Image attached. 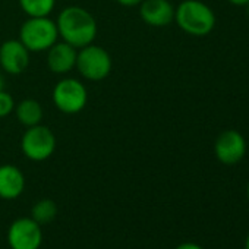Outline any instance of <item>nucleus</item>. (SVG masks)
<instances>
[{
    "label": "nucleus",
    "instance_id": "nucleus-1",
    "mask_svg": "<svg viewBox=\"0 0 249 249\" xmlns=\"http://www.w3.org/2000/svg\"><path fill=\"white\" fill-rule=\"evenodd\" d=\"M56 25L59 38L75 49H82L88 44H92L98 30L95 18L81 6L65 8L59 14Z\"/></svg>",
    "mask_w": 249,
    "mask_h": 249
},
{
    "label": "nucleus",
    "instance_id": "nucleus-2",
    "mask_svg": "<svg viewBox=\"0 0 249 249\" xmlns=\"http://www.w3.org/2000/svg\"><path fill=\"white\" fill-rule=\"evenodd\" d=\"M175 22L189 36L205 37L215 27V15L201 0H183L175 8Z\"/></svg>",
    "mask_w": 249,
    "mask_h": 249
},
{
    "label": "nucleus",
    "instance_id": "nucleus-3",
    "mask_svg": "<svg viewBox=\"0 0 249 249\" xmlns=\"http://www.w3.org/2000/svg\"><path fill=\"white\" fill-rule=\"evenodd\" d=\"M59 40L56 21L49 17H28L19 28V41L30 53L47 52Z\"/></svg>",
    "mask_w": 249,
    "mask_h": 249
},
{
    "label": "nucleus",
    "instance_id": "nucleus-4",
    "mask_svg": "<svg viewBox=\"0 0 249 249\" xmlns=\"http://www.w3.org/2000/svg\"><path fill=\"white\" fill-rule=\"evenodd\" d=\"M113 68L111 56L106 49L97 44H88L82 49H78L76 66L75 69L87 81H103L106 79Z\"/></svg>",
    "mask_w": 249,
    "mask_h": 249
},
{
    "label": "nucleus",
    "instance_id": "nucleus-5",
    "mask_svg": "<svg viewBox=\"0 0 249 249\" xmlns=\"http://www.w3.org/2000/svg\"><path fill=\"white\" fill-rule=\"evenodd\" d=\"M53 104L65 114H76L82 111L88 103L87 87L76 78H62L53 88Z\"/></svg>",
    "mask_w": 249,
    "mask_h": 249
},
{
    "label": "nucleus",
    "instance_id": "nucleus-6",
    "mask_svg": "<svg viewBox=\"0 0 249 249\" xmlns=\"http://www.w3.org/2000/svg\"><path fill=\"white\" fill-rule=\"evenodd\" d=\"M56 150V135L44 124L27 128L21 138V151L31 161H44Z\"/></svg>",
    "mask_w": 249,
    "mask_h": 249
},
{
    "label": "nucleus",
    "instance_id": "nucleus-7",
    "mask_svg": "<svg viewBox=\"0 0 249 249\" xmlns=\"http://www.w3.org/2000/svg\"><path fill=\"white\" fill-rule=\"evenodd\" d=\"M41 242V227L31 217L15 220L8 230V243L11 249H38Z\"/></svg>",
    "mask_w": 249,
    "mask_h": 249
},
{
    "label": "nucleus",
    "instance_id": "nucleus-8",
    "mask_svg": "<svg viewBox=\"0 0 249 249\" xmlns=\"http://www.w3.org/2000/svg\"><path fill=\"white\" fill-rule=\"evenodd\" d=\"M214 154L217 160L226 166L237 164L246 154V141L243 135L234 129L223 131L214 142Z\"/></svg>",
    "mask_w": 249,
    "mask_h": 249
},
{
    "label": "nucleus",
    "instance_id": "nucleus-9",
    "mask_svg": "<svg viewBox=\"0 0 249 249\" xmlns=\"http://www.w3.org/2000/svg\"><path fill=\"white\" fill-rule=\"evenodd\" d=\"M30 65V50L18 40H6L0 46V68L9 75H21Z\"/></svg>",
    "mask_w": 249,
    "mask_h": 249
},
{
    "label": "nucleus",
    "instance_id": "nucleus-10",
    "mask_svg": "<svg viewBox=\"0 0 249 249\" xmlns=\"http://www.w3.org/2000/svg\"><path fill=\"white\" fill-rule=\"evenodd\" d=\"M141 19L154 28H163L175 21V6L170 0H142L140 3Z\"/></svg>",
    "mask_w": 249,
    "mask_h": 249
},
{
    "label": "nucleus",
    "instance_id": "nucleus-11",
    "mask_svg": "<svg viewBox=\"0 0 249 249\" xmlns=\"http://www.w3.org/2000/svg\"><path fill=\"white\" fill-rule=\"evenodd\" d=\"M78 49L63 40H57L47 50V66L56 75H66L76 66Z\"/></svg>",
    "mask_w": 249,
    "mask_h": 249
},
{
    "label": "nucleus",
    "instance_id": "nucleus-12",
    "mask_svg": "<svg viewBox=\"0 0 249 249\" xmlns=\"http://www.w3.org/2000/svg\"><path fill=\"white\" fill-rule=\"evenodd\" d=\"M25 189V176L14 164L0 166V198L17 199Z\"/></svg>",
    "mask_w": 249,
    "mask_h": 249
},
{
    "label": "nucleus",
    "instance_id": "nucleus-13",
    "mask_svg": "<svg viewBox=\"0 0 249 249\" xmlns=\"http://www.w3.org/2000/svg\"><path fill=\"white\" fill-rule=\"evenodd\" d=\"M15 116L18 122L25 128L40 124L44 116L41 104L34 98H25L15 106Z\"/></svg>",
    "mask_w": 249,
    "mask_h": 249
},
{
    "label": "nucleus",
    "instance_id": "nucleus-14",
    "mask_svg": "<svg viewBox=\"0 0 249 249\" xmlns=\"http://www.w3.org/2000/svg\"><path fill=\"white\" fill-rule=\"evenodd\" d=\"M19 6L27 17H49L56 6V0H19Z\"/></svg>",
    "mask_w": 249,
    "mask_h": 249
},
{
    "label": "nucleus",
    "instance_id": "nucleus-15",
    "mask_svg": "<svg viewBox=\"0 0 249 249\" xmlns=\"http://www.w3.org/2000/svg\"><path fill=\"white\" fill-rule=\"evenodd\" d=\"M57 215V205L52 199H41L37 204H34L31 210V218H34L40 226L50 223Z\"/></svg>",
    "mask_w": 249,
    "mask_h": 249
},
{
    "label": "nucleus",
    "instance_id": "nucleus-16",
    "mask_svg": "<svg viewBox=\"0 0 249 249\" xmlns=\"http://www.w3.org/2000/svg\"><path fill=\"white\" fill-rule=\"evenodd\" d=\"M15 106H17V103L8 91H5V89L0 91V119L12 114L15 111Z\"/></svg>",
    "mask_w": 249,
    "mask_h": 249
},
{
    "label": "nucleus",
    "instance_id": "nucleus-17",
    "mask_svg": "<svg viewBox=\"0 0 249 249\" xmlns=\"http://www.w3.org/2000/svg\"><path fill=\"white\" fill-rule=\"evenodd\" d=\"M116 2L122 6L132 8V6H140V3L142 2V0H116Z\"/></svg>",
    "mask_w": 249,
    "mask_h": 249
},
{
    "label": "nucleus",
    "instance_id": "nucleus-18",
    "mask_svg": "<svg viewBox=\"0 0 249 249\" xmlns=\"http://www.w3.org/2000/svg\"><path fill=\"white\" fill-rule=\"evenodd\" d=\"M176 249H204V248L194 242H185V243H180Z\"/></svg>",
    "mask_w": 249,
    "mask_h": 249
},
{
    "label": "nucleus",
    "instance_id": "nucleus-19",
    "mask_svg": "<svg viewBox=\"0 0 249 249\" xmlns=\"http://www.w3.org/2000/svg\"><path fill=\"white\" fill-rule=\"evenodd\" d=\"M227 2L234 6H245V8L249 5V0H227Z\"/></svg>",
    "mask_w": 249,
    "mask_h": 249
},
{
    "label": "nucleus",
    "instance_id": "nucleus-20",
    "mask_svg": "<svg viewBox=\"0 0 249 249\" xmlns=\"http://www.w3.org/2000/svg\"><path fill=\"white\" fill-rule=\"evenodd\" d=\"M3 82H5V79H3L2 73H0V91H2V89H3Z\"/></svg>",
    "mask_w": 249,
    "mask_h": 249
},
{
    "label": "nucleus",
    "instance_id": "nucleus-21",
    "mask_svg": "<svg viewBox=\"0 0 249 249\" xmlns=\"http://www.w3.org/2000/svg\"><path fill=\"white\" fill-rule=\"evenodd\" d=\"M245 249H249V234L246 237V242H245Z\"/></svg>",
    "mask_w": 249,
    "mask_h": 249
},
{
    "label": "nucleus",
    "instance_id": "nucleus-22",
    "mask_svg": "<svg viewBox=\"0 0 249 249\" xmlns=\"http://www.w3.org/2000/svg\"><path fill=\"white\" fill-rule=\"evenodd\" d=\"M246 194H248V199H249V185H248V189H246Z\"/></svg>",
    "mask_w": 249,
    "mask_h": 249
},
{
    "label": "nucleus",
    "instance_id": "nucleus-23",
    "mask_svg": "<svg viewBox=\"0 0 249 249\" xmlns=\"http://www.w3.org/2000/svg\"><path fill=\"white\" fill-rule=\"evenodd\" d=\"M246 9H248V17H249V5L246 6Z\"/></svg>",
    "mask_w": 249,
    "mask_h": 249
}]
</instances>
